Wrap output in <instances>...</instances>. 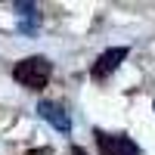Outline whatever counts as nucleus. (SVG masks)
<instances>
[{
	"instance_id": "f257e3e1",
	"label": "nucleus",
	"mask_w": 155,
	"mask_h": 155,
	"mask_svg": "<svg viewBox=\"0 0 155 155\" xmlns=\"http://www.w3.org/2000/svg\"><path fill=\"white\" fill-rule=\"evenodd\" d=\"M53 78V62L47 56H25L12 68V81L25 90H44Z\"/></svg>"
},
{
	"instance_id": "f03ea898",
	"label": "nucleus",
	"mask_w": 155,
	"mask_h": 155,
	"mask_svg": "<svg viewBox=\"0 0 155 155\" xmlns=\"http://www.w3.org/2000/svg\"><path fill=\"white\" fill-rule=\"evenodd\" d=\"M93 137H96V146L102 155H140V146L127 134H106L102 127H96Z\"/></svg>"
},
{
	"instance_id": "7ed1b4c3",
	"label": "nucleus",
	"mask_w": 155,
	"mask_h": 155,
	"mask_svg": "<svg viewBox=\"0 0 155 155\" xmlns=\"http://www.w3.org/2000/svg\"><path fill=\"white\" fill-rule=\"evenodd\" d=\"M127 53H130V47H109L106 53H99L96 62H93V68H90V78L93 81H102V78H109L115 68L121 65V62L127 59Z\"/></svg>"
},
{
	"instance_id": "20e7f679",
	"label": "nucleus",
	"mask_w": 155,
	"mask_h": 155,
	"mask_svg": "<svg viewBox=\"0 0 155 155\" xmlns=\"http://www.w3.org/2000/svg\"><path fill=\"white\" fill-rule=\"evenodd\" d=\"M37 112H41V118L53 127V130H59V134H68V130H71V118H68V112L62 109L59 102L41 99V102H37Z\"/></svg>"
},
{
	"instance_id": "39448f33",
	"label": "nucleus",
	"mask_w": 155,
	"mask_h": 155,
	"mask_svg": "<svg viewBox=\"0 0 155 155\" xmlns=\"http://www.w3.org/2000/svg\"><path fill=\"white\" fill-rule=\"evenodd\" d=\"M19 9V31L22 34H37V25H41V12H37L34 3H16Z\"/></svg>"
},
{
	"instance_id": "423d86ee",
	"label": "nucleus",
	"mask_w": 155,
	"mask_h": 155,
	"mask_svg": "<svg viewBox=\"0 0 155 155\" xmlns=\"http://www.w3.org/2000/svg\"><path fill=\"white\" fill-rule=\"evenodd\" d=\"M25 155H53V149L50 146H37V149H28Z\"/></svg>"
},
{
	"instance_id": "0eeeda50",
	"label": "nucleus",
	"mask_w": 155,
	"mask_h": 155,
	"mask_svg": "<svg viewBox=\"0 0 155 155\" xmlns=\"http://www.w3.org/2000/svg\"><path fill=\"white\" fill-rule=\"evenodd\" d=\"M68 155H87V152H84L81 146H71V149H68Z\"/></svg>"
}]
</instances>
